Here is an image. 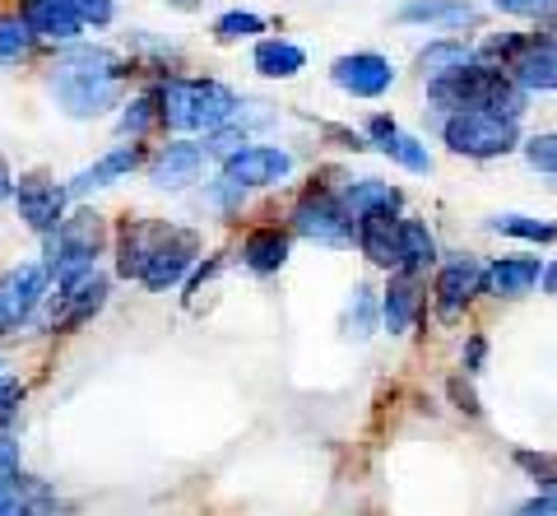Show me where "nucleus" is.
<instances>
[{"label": "nucleus", "instance_id": "nucleus-1", "mask_svg": "<svg viewBox=\"0 0 557 516\" xmlns=\"http://www.w3.org/2000/svg\"><path fill=\"white\" fill-rule=\"evenodd\" d=\"M237 94L219 79H163L159 84V126L177 135H214L237 116Z\"/></svg>", "mask_w": 557, "mask_h": 516}, {"label": "nucleus", "instance_id": "nucleus-2", "mask_svg": "<svg viewBox=\"0 0 557 516\" xmlns=\"http://www.w3.org/2000/svg\"><path fill=\"white\" fill-rule=\"evenodd\" d=\"M108 247V223L98 210H70L57 233L42 237V266L51 274V284L79 280V274L98 270V256Z\"/></svg>", "mask_w": 557, "mask_h": 516}, {"label": "nucleus", "instance_id": "nucleus-3", "mask_svg": "<svg viewBox=\"0 0 557 516\" xmlns=\"http://www.w3.org/2000/svg\"><path fill=\"white\" fill-rule=\"evenodd\" d=\"M442 140L460 159L487 163V159H507V153L520 149V126L493 112H450L442 116Z\"/></svg>", "mask_w": 557, "mask_h": 516}, {"label": "nucleus", "instance_id": "nucleus-4", "mask_svg": "<svg viewBox=\"0 0 557 516\" xmlns=\"http://www.w3.org/2000/svg\"><path fill=\"white\" fill-rule=\"evenodd\" d=\"M288 229L307 237L317 247H354V219L344 214V200H339V186H325V182H311L307 192L293 200L288 210Z\"/></svg>", "mask_w": 557, "mask_h": 516}, {"label": "nucleus", "instance_id": "nucleus-5", "mask_svg": "<svg viewBox=\"0 0 557 516\" xmlns=\"http://www.w3.org/2000/svg\"><path fill=\"white\" fill-rule=\"evenodd\" d=\"M108 294H112V284H108V274H79V280H65L57 284V294L47 298V331L51 335H75L84 331L102 307H108Z\"/></svg>", "mask_w": 557, "mask_h": 516}, {"label": "nucleus", "instance_id": "nucleus-6", "mask_svg": "<svg viewBox=\"0 0 557 516\" xmlns=\"http://www.w3.org/2000/svg\"><path fill=\"white\" fill-rule=\"evenodd\" d=\"M51 298V274L42 261H20L0 280V335H14L20 325L38 317V307Z\"/></svg>", "mask_w": 557, "mask_h": 516}, {"label": "nucleus", "instance_id": "nucleus-7", "mask_svg": "<svg viewBox=\"0 0 557 516\" xmlns=\"http://www.w3.org/2000/svg\"><path fill=\"white\" fill-rule=\"evenodd\" d=\"M14 205H20V219L28 229L47 237V233H57L70 214V186L51 182L47 172H24V177L14 182Z\"/></svg>", "mask_w": 557, "mask_h": 516}, {"label": "nucleus", "instance_id": "nucleus-8", "mask_svg": "<svg viewBox=\"0 0 557 516\" xmlns=\"http://www.w3.org/2000/svg\"><path fill=\"white\" fill-rule=\"evenodd\" d=\"M483 294V261L479 256H450L437 266V280H432V307H437L442 321H460L469 312V303Z\"/></svg>", "mask_w": 557, "mask_h": 516}, {"label": "nucleus", "instance_id": "nucleus-9", "mask_svg": "<svg viewBox=\"0 0 557 516\" xmlns=\"http://www.w3.org/2000/svg\"><path fill=\"white\" fill-rule=\"evenodd\" d=\"M196 261H200V233L172 223L159 251H153V261L145 266V274H139V284H145L149 294H168V288H177L186 274L196 270Z\"/></svg>", "mask_w": 557, "mask_h": 516}, {"label": "nucleus", "instance_id": "nucleus-10", "mask_svg": "<svg viewBox=\"0 0 557 516\" xmlns=\"http://www.w3.org/2000/svg\"><path fill=\"white\" fill-rule=\"evenodd\" d=\"M47 89H51V102L75 116V122H89V116H108L112 108L126 102V79H57L47 75Z\"/></svg>", "mask_w": 557, "mask_h": 516}, {"label": "nucleus", "instance_id": "nucleus-11", "mask_svg": "<svg viewBox=\"0 0 557 516\" xmlns=\"http://www.w3.org/2000/svg\"><path fill=\"white\" fill-rule=\"evenodd\" d=\"M330 79L348 98H386L395 89V65L381 51H348L330 65Z\"/></svg>", "mask_w": 557, "mask_h": 516}, {"label": "nucleus", "instance_id": "nucleus-12", "mask_svg": "<svg viewBox=\"0 0 557 516\" xmlns=\"http://www.w3.org/2000/svg\"><path fill=\"white\" fill-rule=\"evenodd\" d=\"M293 172V153L284 145H247L237 159L223 163L219 177L233 182L237 192H260V186H278Z\"/></svg>", "mask_w": 557, "mask_h": 516}, {"label": "nucleus", "instance_id": "nucleus-13", "mask_svg": "<svg viewBox=\"0 0 557 516\" xmlns=\"http://www.w3.org/2000/svg\"><path fill=\"white\" fill-rule=\"evenodd\" d=\"M544 266L539 256L530 251H511V256H497V261L483 266V294L497 298V303H520L530 298L539 284H544Z\"/></svg>", "mask_w": 557, "mask_h": 516}, {"label": "nucleus", "instance_id": "nucleus-14", "mask_svg": "<svg viewBox=\"0 0 557 516\" xmlns=\"http://www.w3.org/2000/svg\"><path fill=\"white\" fill-rule=\"evenodd\" d=\"M139 163H145V145H139V140L112 145L102 159H94L89 168H79L75 177H70V200H84V196H94V192H108V186L126 182Z\"/></svg>", "mask_w": 557, "mask_h": 516}, {"label": "nucleus", "instance_id": "nucleus-15", "mask_svg": "<svg viewBox=\"0 0 557 516\" xmlns=\"http://www.w3.org/2000/svg\"><path fill=\"white\" fill-rule=\"evenodd\" d=\"M428 307V294H423V274H405L395 270L391 284L381 288V331L386 335H409L418 317Z\"/></svg>", "mask_w": 557, "mask_h": 516}, {"label": "nucleus", "instance_id": "nucleus-16", "mask_svg": "<svg viewBox=\"0 0 557 516\" xmlns=\"http://www.w3.org/2000/svg\"><path fill=\"white\" fill-rule=\"evenodd\" d=\"M168 229H172L168 219H126L121 223V233H116V274L121 280L139 284V274L153 261V251H159Z\"/></svg>", "mask_w": 557, "mask_h": 516}, {"label": "nucleus", "instance_id": "nucleus-17", "mask_svg": "<svg viewBox=\"0 0 557 516\" xmlns=\"http://www.w3.org/2000/svg\"><path fill=\"white\" fill-rule=\"evenodd\" d=\"M205 172V145H190V140H172L149 159V186L153 192H186L196 186Z\"/></svg>", "mask_w": 557, "mask_h": 516}, {"label": "nucleus", "instance_id": "nucleus-18", "mask_svg": "<svg viewBox=\"0 0 557 516\" xmlns=\"http://www.w3.org/2000/svg\"><path fill=\"white\" fill-rule=\"evenodd\" d=\"M362 135H368V145H376L381 153H386L391 163H399L405 172H432V149L418 140V135H409V131H399L386 112H376V116H368V126H362Z\"/></svg>", "mask_w": 557, "mask_h": 516}, {"label": "nucleus", "instance_id": "nucleus-19", "mask_svg": "<svg viewBox=\"0 0 557 516\" xmlns=\"http://www.w3.org/2000/svg\"><path fill=\"white\" fill-rule=\"evenodd\" d=\"M395 20L423 24V28H437L446 38H456V33L479 24V5H469V0H405V5L395 10Z\"/></svg>", "mask_w": 557, "mask_h": 516}, {"label": "nucleus", "instance_id": "nucleus-20", "mask_svg": "<svg viewBox=\"0 0 557 516\" xmlns=\"http://www.w3.org/2000/svg\"><path fill=\"white\" fill-rule=\"evenodd\" d=\"M51 75L57 79H126V61L116 57L112 47H61L57 61H51Z\"/></svg>", "mask_w": 557, "mask_h": 516}, {"label": "nucleus", "instance_id": "nucleus-21", "mask_svg": "<svg viewBox=\"0 0 557 516\" xmlns=\"http://www.w3.org/2000/svg\"><path fill=\"white\" fill-rule=\"evenodd\" d=\"M339 200H344V214L348 219H372V214H399L405 210V192L381 177H354L339 186Z\"/></svg>", "mask_w": 557, "mask_h": 516}, {"label": "nucleus", "instance_id": "nucleus-22", "mask_svg": "<svg viewBox=\"0 0 557 516\" xmlns=\"http://www.w3.org/2000/svg\"><path fill=\"white\" fill-rule=\"evenodd\" d=\"M20 20L33 28L38 42H57V47H75L84 24L70 14L61 0H20Z\"/></svg>", "mask_w": 557, "mask_h": 516}, {"label": "nucleus", "instance_id": "nucleus-23", "mask_svg": "<svg viewBox=\"0 0 557 516\" xmlns=\"http://www.w3.org/2000/svg\"><path fill=\"white\" fill-rule=\"evenodd\" d=\"M525 94H557V42L534 33L530 47L520 51V61L507 71Z\"/></svg>", "mask_w": 557, "mask_h": 516}, {"label": "nucleus", "instance_id": "nucleus-24", "mask_svg": "<svg viewBox=\"0 0 557 516\" xmlns=\"http://www.w3.org/2000/svg\"><path fill=\"white\" fill-rule=\"evenodd\" d=\"M288 251H293V237L284 229H274V223H265V229H251L247 237H242L237 261L265 280V274H278L288 266Z\"/></svg>", "mask_w": 557, "mask_h": 516}, {"label": "nucleus", "instance_id": "nucleus-25", "mask_svg": "<svg viewBox=\"0 0 557 516\" xmlns=\"http://www.w3.org/2000/svg\"><path fill=\"white\" fill-rule=\"evenodd\" d=\"M354 243L381 270H399V214H372L354 223Z\"/></svg>", "mask_w": 557, "mask_h": 516}, {"label": "nucleus", "instance_id": "nucleus-26", "mask_svg": "<svg viewBox=\"0 0 557 516\" xmlns=\"http://www.w3.org/2000/svg\"><path fill=\"white\" fill-rule=\"evenodd\" d=\"M251 71L265 79H298L307 71V51L288 38H260L251 51Z\"/></svg>", "mask_w": 557, "mask_h": 516}, {"label": "nucleus", "instance_id": "nucleus-27", "mask_svg": "<svg viewBox=\"0 0 557 516\" xmlns=\"http://www.w3.org/2000/svg\"><path fill=\"white\" fill-rule=\"evenodd\" d=\"M437 261H442V247H437V237H432L428 223L399 214V270L423 274L428 266H437Z\"/></svg>", "mask_w": 557, "mask_h": 516}, {"label": "nucleus", "instance_id": "nucleus-28", "mask_svg": "<svg viewBox=\"0 0 557 516\" xmlns=\"http://www.w3.org/2000/svg\"><path fill=\"white\" fill-rule=\"evenodd\" d=\"M339 331H344V340H354V344H368V340L381 331V298L372 294L368 284H358V288H354V298L344 303Z\"/></svg>", "mask_w": 557, "mask_h": 516}, {"label": "nucleus", "instance_id": "nucleus-29", "mask_svg": "<svg viewBox=\"0 0 557 516\" xmlns=\"http://www.w3.org/2000/svg\"><path fill=\"white\" fill-rule=\"evenodd\" d=\"M465 65H474V47H465L460 38H437V42H428L423 51H418V71H423L428 84L456 75V71H465Z\"/></svg>", "mask_w": 557, "mask_h": 516}, {"label": "nucleus", "instance_id": "nucleus-30", "mask_svg": "<svg viewBox=\"0 0 557 516\" xmlns=\"http://www.w3.org/2000/svg\"><path fill=\"white\" fill-rule=\"evenodd\" d=\"M534 33H516V28H502V33H487V38L474 47V65H483V71H502L507 75L511 65L520 61V51L530 47Z\"/></svg>", "mask_w": 557, "mask_h": 516}, {"label": "nucleus", "instance_id": "nucleus-31", "mask_svg": "<svg viewBox=\"0 0 557 516\" xmlns=\"http://www.w3.org/2000/svg\"><path fill=\"white\" fill-rule=\"evenodd\" d=\"M487 229L502 233V237H516V243H530V247H548L557 243V219H534V214H493Z\"/></svg>", "mask_w": 557, "mask_h": 516}, {"label": "nucleus", "instance_id": "nucleus-32", "mask_svg": "<svg viewBox=\"0 0 557 516\" xmlns=\"http://www.w3.org/2000/svg\"><path fill=\"white\" fill-rule=\"evenodd\" d=\"M153 126H159V89H145V94H135L131 102H121L116 131L126 135V140H145Z\"/></svg>", "mask_w": 557, "mask_h": 516}, {"label": "nucleus", "instance_id": "nucleus-33", "mask_svg": "<svg viewBox=\"0 0 557 516\" xmlns=\"http://www.w3.org/2000/svg\"><path fill=\"white\" fill-rule=\"evenodd\" d=\"M270 24L260 20L256 10H228V14H219L214 20V38L228 47V42H247V38H256L260 42V33H265Z\"/></svg>", "mask_w": 557, "mask_h": 516}, {"label": "nucleus", "instance_id": "nucleus-34", "mask_svg": "<svg viewBox=\"0 0 557 516\" xmlns=\"http://www.w3.org/2000/svg\"><path fill=\"white\" fill-rule=\"evenodd\" d=\"M33 47H38V38L20 14H0V61H24Z\"/></svg>", "mask_w": 557, "mask_h": 516}, {"label": "nucleus", "instance_id": "nucleus-35", "mask_svg": "<svg viewBox=\"0 0 557 516\" xmlns=\"http://www.w3.org/2000/svg\"><path fill=\"white\" fill-rule=\"evenodd\" d=\"M525 163L534 172H548V177H557V131H544V135H530L525 145Z\"/></svg>", "mask_w": 557, "mask_h": 516}, {"label": "nucleus", "instance_id": "nucleus-36", "mask_svg": "<svg viewBox=\"0 0 557 516\" xmlns=\"http://www.w3.org/2000/svg\"><path fill=\"white\" fill-rule=\"evenodd\" d=\"M84 28H108L116 20V0H61Z\"/></svg>", "mask_w": 557, "mask_h": 516}, {"label": "nucleus", "instance_id": "nucleus-37", "mask_svg": "<svg viewBox=\"0 0 557 516\" xmlns=\"http://www.w3.org/2000/svg\"><path fill=\"white\" fill-rule=\"evenodd\" d=\"M493 10L516 14V20H548L557 14V0H493Z\"/></svg>", "mask_w": 557, "mask_h": 516}, {"label": "nucleus", "instance_id": "nucleus-38", "mask_svg": "<svg viewBox=\"0 0 557 516\" xmlns=\"http://www.w3.org/2000/svg\"><path fill=\"white\" fill-rule=\"evenodd\" d=\"M20 405H24V382L10 372H0V423H10L20 415Z\"/></svg>", "mask_w": 557, "mask_h": 516}, {"label": "nucleus", "instance_id": "nucleus-39", "mask_svg": "<svg viewBox=\"0 0 557 516\" xmlns=\"http://www.w3.org/2000/svg\"><path fill=\"white\" fill-rule=\"evenodd\" d=\"M483 364H487V335H465V344H460V368L469 372V377H479L483 372Z\"/></svg>", "mask_w": 557, "mask_h": 516}, {"label": "nucleus", "instance_id": "nucleus-40", "mask_svg": "<svg viewBox=\"0 0 557 516\" xmlns=\"http://www.w3.org/2000/svg\"><path fill=\"white\" fill-rule=\"evenodd\" d=\"M516 516H557V489H539L530 503H520Z\"/></svg>", "mask_w": 557, "mask_h": 516}, {"label": "nucleus", "instance_id": "nucleus-41", "mask_svg": "<svg viewBox=\"0 0 557 516\" xmlns=\"http://www.w3.org/2000/svg\"><path fill=\"white\" fill-rule=\"evenodd\" d=\"M0 200H14V172L5 163V153H0Z\"/></svg>", "mask_w": 557, "mask_h": 516}, {"label": "nucleus", "instance_id": "nucleus-42", "mask_svg": "<svg viewBox=\"0 0 557 516\" xmlns=\"http://www.w3.org/2000/svg\"><path fill=\"white\" fill-rule=\"evenodd\" d=\"M544 288L557 298V261H548V266H544Z\"/></svg>", "mask_w": 557, "mask_h": 516}, {"label": "nucleus", "instance_id": "nucleus-43", "mask_svg": "<svg viewBox=\"0 0 557 516\" xmlns=\"http://www.w3.org/2000/svg\"><path fill=\"white\" fill-rule=\"evenodd\" d=\"M548 38H553V42H557V24H553V33H548Z\"/></svg>", "mask_w": 557, "mask_h": 516}]
</instances>
